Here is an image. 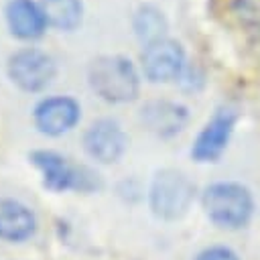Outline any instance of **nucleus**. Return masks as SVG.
<instances>
[{"instance_id":"0eeeda50","label":"nucleus","mask_w":260,"mask_h":260,"mask_svg":"<svg viewBox=\"0 0 260 260\" xmlns=\"http://www.w3.org/2000/svg\"><path fill=\"white\" fill-rule=\"evenodd\" d=\"M140 67L144 77L150 83H169L177 81L187 67L185 49L175 39H158L154 43L144 45L140 55Z\"/></svg>"},{"instance_id":"20e7f679","label":"nucleus","mask_w":260,"mask_h":260,"mask_svg":"<svg viewBox=\"0 0 260 260\" xmlns=\"http://www.w3.org/2000/svg\"><path fill=\"white\" fill-rule=\"evenodd\" d=\"M195 201V183L179 169H160L148 187V207L156 219L177 221Z\"/></svg>"},{"instance_id":"f03ea898","label":"nucleus","mask_w":260,"mask_h":260,"mask_svg":"<svg viewBox=\"0 0 260 260\" xmlns=\"http://www.w3.org/2000/svg\"><path fill=\"white\" fill-rule=\"evenodd\" d=\"M91 91L108 104H128L138 98L140 75L124 55H100L87 65Z\"/></svg>"},{"instance_id":"ddd939ff","label":"nucleus","mask_w":260,"mask_h":260,"mask_svg":"<svg viewBox=\"0 0 260 260\" xmlns=\"http://www.w3.org/2000/svg\"><path fill=\"white\" fill-rule=\"evenodd\" d=\"M45 20L51 28L71 32L83 20V2L81 0H39Z\"/></svg>"},{"instance_id":"39448f33","label":"nucleus","mask_w":260,"mask_h":260,"mask_svg":"<svg viewBox=\"0 0 260 260\" xmlns=\"http://www.w3.org/2000/svg\"><path fill=\"white\" fill-rule=\"evenodd\" d=\"M6 73L20 91L39 93L55 79L57 65L49 53L37 47H22L8 57Z\"/></svg>"},{"instance_id":"f257e3e1","label":"nucleus","mask_w":260,"mask_h":260,"mask_svg":"<svg viewBox=\"0 0 260 260\" xmlns=\"http://www.w3.org/2000/svg\"><path fill=\"white\" fill-rule=\"evenodd\" d=\"M28 160L41 173L43 187L51 193H95L104 187V181L98 171L85 165H75L57 150L37 148L28 154Z\"/></svg>"},{"instance_id":"4468645a","label":"nucleus","mask_w":260,"mask_h":260,"mask_svg":"<svg viewBox=\"0 0 260 260\" xmlns=\"http://www.w3.org/2000/svg\"><path fill=\"white\" fill-rule=\"evenodd\" d=\"M132 28L138 41L148 45V43H154L167 37L169 22L162 10L156 8L154 4H140L132 14Z\"/></svg>"},{"instance_id":"f3484780","label":"nucleus","mask_w":260,"mask_h":260,"mask_svg":"<svg viewBox=\"0 0 260 260\" xmlns=\"http://www.w3.org/2000/svg\"><path fill=\"white\" fill-rule=\"evenodd\" d=\"M195 260H240V256L228 246H209L201 250Z\"/></svg>"},{"instance_id":"423d86ee","label":"nucleus","mask_w":260,"mask_h":260,"mask_svg":"<svg viewBox=\"0 0 260 260\" xmlns=\"http://www.w3.org/2000/svg\"><path fill=\"white\" fill-rule=\"evenodd\" d=\"M238 110L232 106L217 108L213 116L203 124L191 144V158L195 162H215L228 148L234 128L238 124Z\"/></svg>"},{"instance_id":"dca6fc26","label":"nucleus","mask_w":260,"mask_h":260,"mask_svg":"<svg viewBox=\"0 0 260 260\" xmlns=\"http://www.w3.org/2000/svg\"><path fill=\"white\" fill-rule=\"evenodd\" d=\"M179 83H181V87L185 89V91H199L201 87H203V83H205V79H203V73L197 69V67H193V65H189L187 63V67L183 69V73H181V77L177 79Z\"/></svg>"},{"instance_id":"1a4fd4ad","label":"nucleus","mask_w":260,"mask_h":260,"mask_svg":"<svg viewBox=\"0 0 260 260\" xmlns=\"http://www.w3.org/2000/svg\"><path fill=\"white\" fill-rule=\"evenodd\" d=\"M81 118V106L71 95H51L37 102L32 108L35 128L51 138L63 136L77 126Z\"/></svg>"},{"instance_id":"9d476101","label":"nucleus","mask_w":260,"mask_h":260,"mask_svg":"<svg viewBox=\"0 0 260 260\" xmlns=\"http://www.w3.org/2000/svg\"><path fill=\"white\" fill-rule=\"evenodd\" d=\"M142 126L158 138H173L185 130L189 122L187 106L173 100H148L140 108Z\"/></svg>"},{"instance_id":"2eb2a0df","label":"nucleus","mask_w":260,"mask_h":260,"mask_svg":"<svg viewBox=\"0 0 260 260\" xmlns=\"http://www.w3.org/2000/svg\"><path fill=\"white\" fill-rule=\"evenodd\" d=\"M228 12L238 26L260 32V0H230Z\"/></svg>"},{"instance_id":"7ed1b4c3","label":"nucleus","mask_w":260,"mask_h":260,"mask_svg":"<svg viewBox=\"0 0 260 260\" xmlns=\"http://www.w3.org/2000/svg\"><path fill=\"white\" fill-rule=\"evenodd\" d=\"M207 219L221 230L246 228L254 215V195L238 181H215L201 193Z\"/></svg>"},{"instance_id":"9b49d317","label":"nucleus","mask_w":260,"mask_h":260,"mask_svg":"<svg viewBox=\"0 0 260 260\" xmlns=\"http://www.w3.org/2000/svg\"><path fill=\"white\" fill-rule=\"evenodd\" d=\"M4 20L10 35L20 41H37L49 26L41 4L35 0H8L4 4Z\"/></svg>"},{"instance_id":"f8f14e48","label":"nucleus","mask_w":260,"mask_h":260,"mask_svg":"<svg viewBox=\"0 0 260 260\" xmlns=\"http://www.w3.org/2000/svg\"><path fill=\"white\" fill-rule=\"evenodd\" d=\"M37 232V215L18 199H0V240L10 244L26 242Z\"/></svg>"},{"instance_id":"6e6552de","label":"nucleus","mask_w":260,"mask_h":260,"mask_svg":"<svg viewBox=\"0 0 260 260\" xmlns=\"http://www.w3.org/2000/svg\"><path fill=\"white\" fill-rule=\"evenodd\" d=\"M128 148V136L122 124L114 118H100L83 132L85 154L100 165H114Z\"/></svg>"}]
</instances>
